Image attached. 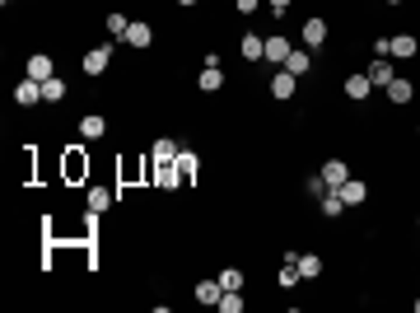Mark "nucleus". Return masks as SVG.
<instances>
[{
	"label": "nucleus",
	"instance_id": "2",
	"mask_svg": "<svg viewBox=\"0 0 420 313\" xmlns=\"http://www.w3.org/2000/svg\"><path fill=\"white\" fill-rule=\"evenodd\" d=\"M79 66H84V75H108V66H112V43H99V47H89Z\"/></svg>",
	"mask_w": 420,
	"mask_h": 313
},
{
	"label": "nucleus",
	"instance_id": "11",
	"mask_svg": "<svg viewBox=\"0 0 420 313\" xmlns=\"http://www.w3.org/2000/svg\"><path fill=\"white\" fill-rule=\"evenodd\" d=\"M23 75H28V79H52L56 75V61L47 52H33V56H28V66H23Z\"/></svg>",
	"mask_w": 420,
	"mask_h": 313
},
{
	"label": "nucleus",
	"instance_id": "34",
	"mask_svg": "<svg viewBox=\"0 0 420 313\" xmlns=\"http://www.w3.org/2000/svg\"><path fill=\"white\" fill-rule=\"evenodd\" d=\"M177 5H197V0H177Z\"/></svg>",
	"mask_w": 420,
	"mask_h": 313
},
{
	"label": "nucleus",
	"instance_id": "29",
	"mask_svg": "<svg viewBox=\"0 0 420 313\" xmlns=\"http://www.w3.org/2000/svg\"><path fill=\"white\" fill-rule=\"evenodd\" d=\"M79 173H89V159H79V150H70L66 155V178H79Z\"/></svg>",
	"mask_w": 420,
	"mask_h": 313
},
{
	"label": "nucleus",
	"instance_id": "27",
	"mask_svg": "<svg viewBox=\"0 0 420 313\" xmlns=\"http://www.w3.org/2000/svg\"><path fill=\"white\" fill-rule=\"evenodd\" d=\"M280 290H294V285H299V280H304V276H299V262H285V267H280Z\"/></svg>",
	"mask_w": 420,
	"mask_h": 313
},
{
	"label": "nucleus",
	"instance_id": "24",
	"mask_svg": "<svg viewBox=\"0 0 420 313\" xmlns=\"http://www.w3.org/2000/svg\"><path fill=\"white\" fill-rule=\"evenodd\" d=\"M224 285L220 280H197V304H220Z\"/></svg>",
	"mask_w": 420,
	"mask_h": 313
},
{
	"label": "nucleus",
	"instance_id": "5",
	"mask_svg": "<svg viewBox=\"0 0 420 313\" xmlns=\"http://www.w3.org/2000/svg\"><path fill=\"white\" fill-rule=\"evenodd\" d=\"M365 75H369V84H374V89H387V84L397 79V70H392V61H387V56H374Z\"/></svg>",
	"mask_w": 420,
	"mask_h": 313
},
{
	"label": "nucleus",
	"instance_id": "20",
	"mask_svg": "<svg viewBox=\"0 0 420 313\" xmlns=\"http://www.w3.org/2000/svg\"><path fill=\"white\" fill-rule=\"evenodd\" d=\"M177 150H182L177 141H168V136H159V141H155V150H150V159H155V164H173V159H177Z\"/></svg>",
	"mask_w": 420,
	"mask_h": 313
},
{
	"label": "nucleus",
	"instance_id": "10",
	"mask_svg": "<svg viewBox=\"0 0 420 313\" xmlns=\"http://www.w3.org/2000/svg\"><path fill=\"white\" fill-rule=\"evenodd\" d=\"M299 38H304V47H322L327 43V19H318V14H313V19H304V28H299Z\"/></svg>",
	"mask_w": 420,
	"mask_h": 313
},
{
	"label": "nucleus",
	"instance_id": "30",
	"mask_svg": "<svg viewBox=\"0 0 420 313\" xmlns=\"http://www.w3.org/2000/svg\"><path fill=\"white\" fill-rule=\"evenodd\" d=\"M126 28H131V19H126V14H108V33H112V38H126Z\"/></svg>",
	"mask_w": 420,
	"mask_h": 313
},
{
	"label": "nucleus",
	"instance_id": "22",
	"mask_svg": "<svg viewBox=\"0 0 420 313\" xmlns=\"http://www.w3.org/2000/svg\"><path fill=\"white\" fill-rule=\"evenodd\" d=\"M70 94V84L61 75H52V79H43V103H61Z\"/></svg>",
	"mask_w": 420,
	"mask_h": 313
},
{
	"label": "nucleus",
	"instance_id": "15",
	"mask_svg": "<svg viewBox=\"0 0 420 313\" xmlns=\"http://www.w3.org/2000/svg\"><path fill=\"white\" fill-rule=\"evenodd\" d=\"M197 89H201V94H220V89H224V70H220V66H201Z\"/></svg>",
	"mask_w": 420,
	"mask_h": 313
},
{
	"label": "nucleus",
	"instance_id": "4",
	"mask_svg": "<svg viewBox=\"0 0 420 313\" xmlns=\"http://www.w3.org/2000/svg\"><path fill=\"white\" fill-rule=\"evenodd\" d=\"M14 103H19V108H38V103H43V79L23 75L19 84H14Z\"/></svg>",
	"mask_w": 420,
	"mask_h": 313
},
{
	"label": "nucleus",
	"instance_id": "33",
	"mask_svg": "<svg viewBox=\"0 0 420 313\" xmlns=\"http://www.w3.org/2000/svg\"><path fill=\"white\" fill-rule=\"evenodd\" d=\"M289 5H294V0H271V10H276V14H285Z\"/></svg>",
	"mask_w": 420,
	"mask_h": 313
},
{
	"label": "nucleus",
	"instance_id": "13",
	"mask_svg": "<svg viewBox=\"0 0 420 313\" xmlns=\"http://www.w3.org/2000/svg\"><path fill=\"white\" fill-rule=\"evenodd\" d=\"M383 94H387V103H397V108H407V103L416 99V84H411L407 75H397V79H392V84L383 89Z\"/></svg>",
	"mask_w": 420,
	"mask_h": 313
},
{
	"label": "nucleus",
	"instance_id": "37",
	"mask_svg": "<svg viewBox=\"0 0 420 313\" xmlns=\"http://www.w3.org/2000/svg\"><path fill=\"white\" fill-rule=\"evenodd\" d=\"M416 136H420V126H416Z\"/></svg>",
	"mask_w": 420,
	"mask_h": 313
},
{
	"label": "nucleus",
	"instance_id": "35",
	"mask_svg": "<svg viewBox=\"0 0 420 313\" xmlns=\"http://www.w3.org/2000/svg\"><path fill=\"white\" fill-rule=\"evenodd\" d=\"M383 5H402V0H383Z\"/></svg>",
	"mask_w": 420,
	"mask_h": 313
},
{
	"label": "nucleus",
	"instance_id": "1",
	"mask_svg": "<svg viewBox=\"0 0 420 313\" xmlns=\"http://www.w3.org/2000/svg\"><path fill=\"white\" fill-rule=\"evenodd\" d=\"M420 56V38L416 33H392L387 38V61H411Z\"/></svg>",
	"mask_w": 420,
	"mask_h": 313
},
{
	"label": "nucleus",
	"instance_id": "14",
	"mask_svg": "<svg viewBox=\"0 0 420 313\" xmlns=\"http://www.w3.org/2000/svg\"><path fill=\"white\" fill-rule=\"evenodd\" d=\"M336 192H341L346 206H365V202H369V182H360V178H346Z\"/></svg>",
	"mask_w": 420,
	"mask_h": 313
},
{
	"label": "nucleus",
	"instance_id": "21",
	"mask_svg": "<svg viewBox=\"0 0 420 313\" xmlns=\"http://www.w3.org/2000/svg\"><path fill=\"white\" fill-rule=\"evenodd\" d=\"M322 178H327V187H341V182L350 178V168H346V159H327V164H322Z\"/></svg>",
	"mask_w": 420,
	"mask_h": 313
},
{
	"label": "nucleus",
	"instance_id": "3",
	"mask_svg": "<svg viewBox=\"0 0 420 313\" xmlns=\"http://www.w3.org/2000/svg\"><path fill=\"white\" fill-rule=\"evenodd\" d=\"M294 94H299V75H289L285 66L271 70V99H276V103H289Z\"/></svg>",
	"mask_w": 420,
	"mask_h": 313
},
{
	"label": "nucleus",
	"instance_id": "32",
	"mask_svg": "<svg viewBox=\"0 0 420 313\" xmlns=\"http://www.w3.org/2000/svg\"><path fill=\"white\" fill-rule=\"evenodd\" d=\"M257 5H262V0H233V10H238V14H257Z\"/></svg>",
	"mask_w": 420,
	"mask_h": 313
},
{
	"label": "nucleus",
	"instance_id": "28",
	"mask_svg": "<svg viewBox=\"0 0 420 313\" xmlns=\"http://www.w3.org/2000/svg\"><path fill=\"white\" fill-rule=\"evenodd\" d=\"M215 280H220L224 290H243V271H238V267H224V271H220Z\"/></svg>",
	"mask_w": 420,
	"mask_h": 313
},
{
	"label": "nucleus",
	"instance_id": "19",
	"mask_svg": "<svg viewBox=\"0 0 420 313\" xmlns=\"http://www.w3.org/2000/svg\"><path fill=\"white\" fill-rule=\"evenodd\" d=\"M173 164L182 168V178H187V182H197V173H201V155H197V150H177Z\"/></svg>",
	"mask_w": 420,
	"mask_h": 313
},
{
	"label": "nucleus",
	"instance_id": "38",
	"mask_svg": "<svg viewBox=\"0 0 420 313\" xmlns=\"http://www.w3.org/2000/svg\"><path fill=\"white\" fill-rule=\"evenodd\" d=\"M416 224H420V220H416Z\"/></svg>",
	"mask_w": 420,
	"mask_h": 313
},
{
	"label": "nucleus",
	"instance_id": "23",
	"mask_svg": "<svg viewBox=\"0 0 420 313\" xmlns=\"http://www.w3.org/2000/svg\"><path fill=\"white\" fill-rule=\"evenodd\" d=\"M309 66H313L309 47H294V52H289V61H285V70H289V75H309Z\"/></svg>",
	"mask_w": 420,
	"mask_h": 313
},
{
	"label": "nucleus",
	"instance_id": "8",
	"mask_svg": "<svg viewBox=\"0 0 420 313\" xmlns=\"http://www.w3.org/2000/svg\"><path fill=\"white\" fill-rule=\"evenodd\" d=\"M238 56L243 61H266V33H243L238 38Z\"/></svg>",
	"mask_w": 420,
	"mask_h": 313
},
{
	"label": "nucleus",
	"instance_id": "17",
	"mask_svg": "<svg viewBox=\"0 0 420 313\" xmlns=\"http://www.w3.org/2000/svg\"><path fill=\"white\" fill-rule=\"evenodd\" d=\"M112 202H117V192H112V187H89L84 192V206H89V211H99V215L108 211Z\"/></svg>",
	"mask_w": 420,
	"mask_h": 313
},
{
	"label": "nucleus",
	"instance_id": "26",
	"mask_svg": "<svg viewBox=\"0 0 420 313\" xmlns=\"http://www.w3.org/2000/svg\"><path fill=\"white\" fill-rule=\"evenodd\" d=\"M215 309H220V313H243V290H224Z\"/></svg>",
	"mask_w": 420,
	"mask_h": 313
},
{
	"label": "nucleus",
	"instance_id": "12",
	"mask_svg": "<svg viewBox=\"0 0 420 313\" xmlns=\"http://www.w3.org/2000/svg\"><path fill=\"white\" fill-rule=\"evenodd\" d=\"M79 136H84V141H103V136H108V117H103V112H84V117H79Z\"/></svg>",
	"mask_w": 420,
	"mask_h": 313
},
{
	"label": "nucleus",
	"instance_id": "25",
	"mask_svg": "<svg viewBox=\"0 0 420 313\" xmlns=\"http://www.w3.org/2000/svg\"><path fill=\"white\" fill-rule=\"evenodd\" d=\"M299 276H304V280H313V276H322V258H318V253H299Z\"/></svg>",
	"mask_w": 420,
	"mask_h": 313
},
{
	"label": "nucleus",
	"instance_id": "6",
	"mask_svg": "<svg viewBox=\"0 0 420 313\" xmlns=\"http://www.w3.org/2000/svg\"><path fill=\"white\" fill-rule=\"evenodd\" d=\"M182 182H187V178H182V168H177V164H155V187L159 192H177Z\"/></svg>",
	"mask_w": 420,
	"mask_h": 313
},
{
	"label": "nucleus",
	"instance_id": "31",
	"mask_svg": "<svg viewBox=\"0 0 420 313\" xmlns=\"http://www.w3.org/2000/svg\"><path fill=\"white\" fill-rule=\"evenodd\" d=\"M304 187H309V197H322V192H327V178H322V173H313Z\"/></svg>",
	"mask_w": 420,
	"mask_h": 313
},
{
	"label": "nucleus",
	"instance_id": "7",
	"mask_svg": "<svg viewBox=\"0 0 420 313\" xmlns=\"http://www.w3.org/2000/svg\"><path fill=\"white\" fill-rule=\"evenodd\" d=\"M289 52H294V43H289V38H280V33H271V38H266V61H271L276 70L289 61Z\"/></svg>",
	"mask_w": 420,
	"mask_h": 313
},
{
	"label": "nucleus",
	"instance_id": "9",
	"mask_svg": "<svg viewBox=\"0 0 420 313\" xmlns=\"http://www.w3.org/2000/svg\"><path fill=\"white\" fill-rule=\"evenodd\" d=\"M126 47H136V52H145V47L155 43V28H150V23L145 19H131V28H126V38H122Z\"/></svg>",
	"mask_w": 420,
	"mask_h": 313
},
{
	"label": "nucleus",
	"instance_id": "16",
	"mask_svg": "<svg viewBox=\"0 0 420 313\" xmlns=\"http://www.w3.org/2000/svg\"><path fill=\"white\" fill-rule=\"evenodd\" d=\"M318 211L327 215V220H341V211H346L341 192H336V187H327V192H322V197H318Z\"/></svg>",
	"mask_w": 420,
	"mask_h": 313
},
{
	"label": "nucleus",
	"instance_id": "18",
	"mask_svg": "<svg viewBox=\"0 0 420 313\" xmlns=\"http://www.w3.org/2000/svg\"><path fill=\"white\" fill-rule=\"evenodd\" d=\"M369 94H374L369 75H346V99H350V103H365Z\"/></svg>",
	"mask_w": 420,
	"mask_h": 313
},
{
	"label": "nucleus",
	"instance_id": "36",
	"mask_svg": "<svg viewBox=\"0 0 420 313\" xmlns=\"http://www.w3.org/2000/svg\"><path fill=\"white\" fill-rule=\"evenodd\" d=\"M416 313H420V300H416Z\"/></svg>",
	"mask_w": 420,
	"mask_h": 313
}]
</instances>
